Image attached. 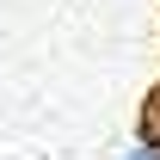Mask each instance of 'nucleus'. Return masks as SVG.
Listing matches in <instances>:
<instances>
[{
	"instance_id": "nucleus-1",
	"label": "nucleus",
	"mask_w": 160,
	"mask_h": 160,
	"mask_svg": "<svg viewBox=\"0 0 160 160\" xmlns=\"http://www.w3.org/2000/svg\"><path fill=\"white\" fill-rule=\"evenodd\" d=\"M123 160H160V136H154V129H142V142H136Z\"/></svg>"
}]
</instances>
